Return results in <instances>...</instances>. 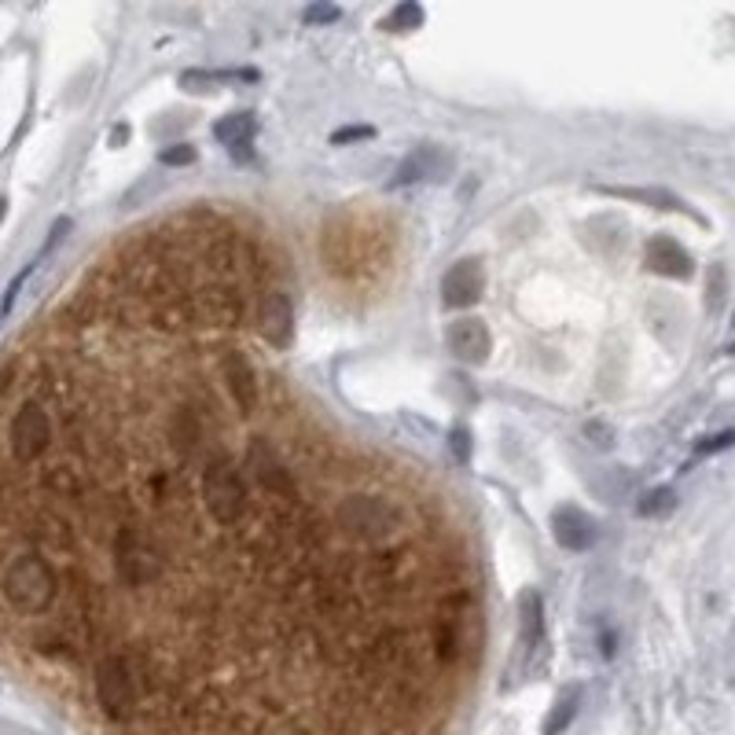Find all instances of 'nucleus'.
Segmentation results:
<instances>
[{
  "label": "nucleus",
  "mask_w": 735,
  "mask_h": 735,
  "mask_svg": "<svg viewBox=\"0 0 735 735\" xmlns=\"http://www.w3.org/2000/svg\"><path fill=\"white\" fill-rule=\"evenodd\" d=\"M265 254L184 214L92 269L19 372L52 441L26 467L19 548L56 596L45 666L122 658L144 735H419L441 710L438 622H478L471 548L438 497L364 519L228 526L203 456L232 394L221 350Z\"/></svg>",
  "instance_id": "1"
},
{
  "label": "nucleus",
  "mask_w": 735,
  "mask_h": 735,
  "mask_svg": "<svg viewBox=\"0 0 735 735\" xmlns=\"http://www.w3.org/2000/svg\"><path fill=\"white\" fill-rule=\"evenodd\" d=\"M254 309H258V335L265 342H272V346H287V342L294 339V306L291 298L283 291H276V287H265V291L258 294V302H254Z\"/></svg>",
  "instance_id": "2"
},
{
  "label": "nucleus",
  "mask_w": 735,
  "mask_h": 735,
  "mask_svg": "<svg viewBox=\"0 0 735 735\" xmlns=\"http://www.w3.org/2000/svg\"><path fill=\"white\" fill-rule=\"evenodd\" d=\"M482 287H486L482 265L475 258H464L445 272V280H441V302L449 309H471L482 298Z\"/></svg>",
  "instance_id": "3"
},
{
  "label": "nucleus",
  "mask_w": 735,
  "mask_h": 735,
  "mask_svg": "<svg viewBox=\"0 0 735 735\" xmlns=\"http://www.w3.org/2000/svg\"><path fill=\"white\" fill-rule=\"evenodd\" d=\"M449 350L460 357L464 364H482L489 357V331L482 320L467 317V320H456L453 328H449Z\"/></svg>",
  "instance_id": "4"
},
{
  "label": "nucleus",
  "mask_w": 735,
  "mask_h": 735,
  "mask_svg": "<svg viewBox=\"0 0 735 735\" xmlns=\"http://www.w3.org/2000/svg\"><path fill=\"white\" fill-rule=\"evenodd\" d=\"M552 533H555V541L563 544V548H570V552H585L588 544L596 541V526H592V519H588L581 508H574V504H566V508L555 511Z\"/></svg>",
  "instance_id": "5"
},
{
  "label": "nucleus",
  "mask_w": 735,
  "mask_h": 735,
  "mask_svg": "<svg viewBox=\"0 0 735 735\" xmlns=\"http://www.w3.org/2000/svg\"><path fill=\"white\" fill-rule=\"evenodd\" d=\"M449 173L445 166V155H441L438 147H416L405 162H401V170H397V181L394 184H419V181H441Z\"/></svg>",
  "instance_id": "6"
},
{
  "label": "nucleus",
  "mask_w": 735,
  "mask_h": 735,
  "mask_svg": "<svg viewBox=\"0 0 735 735\" xmlns=\"http://www.w3.org/2000/svg\"><path fill=\"white\" fill-rule=\"evenodd\" d=\"M214 136L225 147H232V155H239V159H250L247 144L254 140V136H258V118H254L250 111L225 114V118H217Z\"/></svg>",
  "instance_id": "7"
},
{
  "label": "nucleus",
  "mask_w": 735,
  "mask_h": 735,
  "mask_svg": "<svg viewBox=\"0 0 735 735\" xmlns=\"http://www.w3.org/2000/svg\"><path fill=\"white\" fill-rule=\"evenodd\" d=\"M647 269L662 272V276H691V258L684 254L677 239H666V236H655L647 243Z\"/></svg>",
  "instance_id": "8"
},
{
  "label": "nucleus",
  "mask_w": 735,
  "mask_h": 735,
  "mask_svg": "<svg viewBox=\"0 0 735 735\" xmlns=\"http://www.w3.org/2000/svg\"><path fill=\"white\" fill-rule=\"evenodd\" d=\"M577 706H581V688H577V684H570V688H566L563 695L555 699L552 713L544 717V735H559V732H566V724L574 721Z\"/></svg>",
  "instance_id": "9"
},
{
  "label": "nucleus",
  "mask_w": 735,
  "mask_h": 735,
  "mask_svg": "<svg viewBox=\"0 0 735 735\" xmlns=\"http://www.w3.org/2000/svg\"><path fill=\"white\" fill-rule=\"evenodd\" d=\"M423 23V4L419 0H401L394 12L386 15V30L390 34H405V30H416V26Z\"/></svg>",
  "instance_id": "10"
},
{
  "label": "nucleus",
  "mask_w": 735,
  "mask_h": 735,
  "mask_svg": "<svg viewBox=\"0 0 735 735\" xmlns=\"http://www.w3.org/2000/svg\"><path fill=\"white\" fill-rule=\"evenodd\" d=\"M541 640V600L537 596H526L522 603V644H537Z\"/></svg>",
  "instance_id": "11"
},
{
  "label": "nucleus",
  "mask_w": 735,
  "mask_h": 735,
  "mask_svg": "<svg viewBox=\"0 0 735 735\" xmlns=\"http://www.w3.org/2000/svg\"><path fill=\"white\" fill-rule=\"evenodd\" d=\"M669 508H673V489L669 486H658L651 497L640 500V511H644V515H662V511H669Z\"/></svg>",
  "instance_id": "12"
},
{
  "label": "nucleus",
  "mask_w": 735,
  "mask_h": 735,
  "mask_svg": "<svg viewBox=\"0 0 735 735\" xmlns=\"http://www.w3.org/2000/svg\"><path fill=\"white\" fill-rule=\"evenodd\" d=\"M199 159V151H195L192 144H177V147H166L159 155L162 166H192V162Z\"/></svg>",
  "instance_id": "13"
},
{
  "label": "nucleus",
  "mask_w": 735,
  "mask_h": 735,
  "mask_svg": "<svg viewBox=\"0 0 735 735\" xmlns=\"http://www.w3.org/2000/svg\"><path fill=\"white\" fill-rule=\"evenodd\" d=\"M335 19H339V8L331 0H317L306 8V23H335Z\"/></svg>",
  "instance_id": "14"
},
{
  "label": "nucleus",
  "mask_w": 735,
  "mask_h": 735,
  "mask_svg": "<svg viewBox=\"0 0 735 735\" xmlns=\"http://www.w3.org/2000/svg\"><path fill=\"white\" fill-rule=\"evenodd\" d=\"M181 89H188V92H210V89H214V74H199V70H188V74H181Z\"/></svg>",
  "instance_id": "15"
},
{
  "label": "nucleus",
  "mask_w": 735,
  "mask_h": 735,
  "mask_svg": "<svg viewBox=\"0 0 735 735\" xmlns=\"http://www.w3.org/2000/svg\"><path fill=\"white\" fill-rule=\"evenodd\" d=\"M368 136H375L372 125H353V129H339L331 140H335V144H350V140H368Z\"/></svg>",
  "instance_id": "16"
},
{
  "label": "nucleus",
  "mask_w": 735,
  "mask_h": 735,
  "mask_svg": "<svg viewBox=\"0 0 735 735\" xmlns=\"http://www.w3.org/2000/svg\"><path fill=\"white\" fill-rule=\"evenodd\" d=\"M453 453L456 460H471V438H467V430H453Z\"/></svg>",
  "instance_id": "17"
},
{
  "label": "nucleus",
  "mask_w": 735,
  "mask_h": 735,
  "mask_svg": "<svg viewBox=\"0 0 735 735\" xmlns=\"http://www.w3.org/2000/svg\"><path fill=\"white\" fill-rule=\"evenodd\" d=\"M732 438H735L732 430H724V434H717L713 441H702L699 453H717V449H724V445H732Z\"/></svg>",
  "instance_id": "18"
},
{
  "label": "nucleus",
  "mask_w": 735,
  "mask_h": 735,
  "mask_svg": "<svg viewBox=\"0 0 735 735\" xmlns=\"http://www.w3.org/2000/svg\"><path fill=\"white\" fill-rule=\"evenodd\" d=\"M588 438H596L603 445V449H607V445H611V434H607V427H603V423H588Z\"/></svg>",
  "instance_id": "19"
},
{
  "label": "nucleus",
  "mask_w": 735,
  "mask_h": 735,
  "mask_svg": "<svg viewBox=\"0 0 735 735\" xmlns=\"http://www.w3.org/2000/svg\"><path fill=\"white\" fill-rule=\"evenodd\" d=\"M4 214H8V199L0 195V221H4Z\"/></svg>",
  "instance_id": "20"
},
{
  "label": "nucleus",
  "mask_w": 735,
  "mask_h": 735,
  "mask_svg": "<svg viewBox=\"0 0 735 735\" xmlns=\"http://www.w3.org/2000/svg\"><path fill=\"white\" fill-rule=\"evenodd\" d=\"M0 486H4V475H0Z\"/></svg>",
  "instance_id": "21"
}]
</instances>
